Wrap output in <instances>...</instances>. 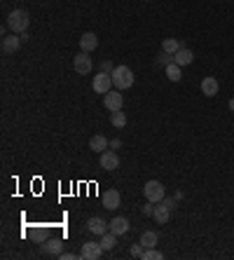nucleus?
<instances>
[{
    "mask_svg": "<svg viewBox=\"0 0 234 260\" xmlns=\"http://www.w3.org/2000/svg\"><path fill=\"white\" fill-rule=\"evenodd\" d=\"M28 24H31V17L26 10H12L7 14V28H12V33H17V35L26 33Z\"/></svg>",
    "mask_w": 234,
    "mask_h": 260,
    "instance_id": "f257e3e1",
    "label": "nucleus"
},
{
    "mask_svg": "<svg viewBox=\"0 0 234 260\" xmlns=\"http://www.w3.org/2000/svg\"><path fill=\"white\" fill-rule=\"evenodd\" d=\"M110 122H113V127H117V129H122V127H127V115H124L122 110H117V113H113V118H110Z\"/></svg>",
    "mask_w": 234,
    "mask_h": 260,
    "instance_id": "5701e85b",
    "label": "nucleus"
},
{
    "mask_svg": "<svg viewBox=\"0 0 234 260\" xmlns=\"http://www.w3.org/2000/svg\"><path fill=\"white\" fill-rule=\"evenodd\" d=\"M218 92H220V82H218L213 75L204 77V80H202V94H204V96H215Z\"/></svg>",
    "mask_w": 234,
    "mask_h": 260,
    "instance_id": "9b49d317",
    "label": "nucleus"
},
{
    "mask_svg": "<svg viewBox=\"0 0 234 260\" xmlns=\"http://www.w3.org/2000/svg\"><path fill=\"white\" fill-rule=\"evenodd\" d=\"M103 256V246L98 241H85L82 251H80V258L82 260H98Z\"/></svg>",
    "mask_w": 234,
    "mask_h": 260,
    "instance_id": "0eeeda50",
    "label": "nucleus"
},
{
    "mask_svg": "<svg viewBox=\"0 0 234 260\" xmlns=\"http://www.w3.org/2000/svg\"><path fill=\"white\" fill-rule=\"evenodd\" d=\"M101 246H103V251H113L117 244V235H113L110 230H108L106 235H101V241H98Z\"/></svg>",
    "mask_w": 234,
    "mask_h": 260,
    "instance_id": "4be33fe9",
    "label": "nucleus"
},
{
    "mask_svg": "<svg viewBox=\"0 0 234 260\" xmlns=\"http://www.w3.org/2000/svg\"><path fill=\"white\" fill-rule=\"evenodd\" d=\"M101 71H103V73H113V71H115V66L106 59V61H101Z\"/></svg>",
    "mask_w": 234,
    "mask_h": 260,
    "instance_id": "c756f323",
    "label": "nucleus"
},
{
    "mask_svg": "<svg viewBox=\"0 0 234 260\" xmlns=\"http://www.w3.org/2000/svg\"><path fill=\"white\" fill-rule=\"evenodd\" d=\"M31 237H33V241H45V239H47V230H45V228L33 230V232H31Z\"/></svg>",
    "mask_w": 234,
    "mask_h": 260,
    "instance_id": "393cba45",
    "label": "nucleus"
},
{
    "mask_svg": "<svg viewBox=\"0 0 234 260\" xmlns=\"http://www.w3.org/2000/svg\"><path fill=\"white\" fill-rule=\"evenodd\" d=\"M192 61H194V54H192V49H187V47H181L176 54H173V64H178L183 68V66H190Z\"/></svg>",
    "mask_w": 234,
    "mask_h": 260,
    "instance_id": "ddd939ff",
    "label": "nucleus"
},
{
    "mask_svg": "<svg viewBox=\"0 0 234 260\" xmlns=\"http://www.w3.org/2000/svg\"><path fill=\"white\" fill-rule=\"evenodd\" d=\"M143 192H145V199H148V202L160 204L162 199L166 197V188H164V183H160V181H148V183L143 185Z\"/></svg>",
    "mask_w": 234,
    "mask_h": 260,
    "instance_id": "7ed1b4c3",
    "label": "nucleus"
},
{
    "mask_svg": "<svg viewBox=\"0 0 234 260\" xmlns=\"http://www.w3.org/2000/svg\"><path fill=\"white\" fill-rule=\"evenodd\" d=\"M108 230H110L113 235H117V237H119V235H127L129 232V220L124 216H115L110 223H108Z\"/></svg>",
    "mask_w": 234,
    "mask_h": 260,
    "instance_id": "1a4fd4ad",
    "label": "nucleus"
},
{
    "mask_svg": "<svg viewBox=\"0 0 234 260\" xmlns=\"http://www.w3.org/2000/svg\"><path fill=\"white\" fill-rule=\"evenodd\" d=\"M113 75L110 73H98V75H94V80H92V89H94L96 94H108L110 89H113Z\"/></svg>",
    "mask_w": 234,
    "mask_h": 260,
    "instance_id": "20e7f679",
    "label": "nucleus"
},
{
    "mask_svg": "<svg viewBox=\"0 0 234 260\" xmlns=\"http://www.w3.org/2000/svg\"><path fill=\"white\" fill-rule=\"evenodd\" d=\"M113 75V85L115 89H129V87L134 85V71L129 68V66H115V71L110 73Z\"/></svg>",
    "mask_w": 234,
    "mask_h": 260,
    "instance_id": "f03ea898",
    "label": "nucleus"
},
{
    "mask_svg": "<svg viewBox=\"0 0 234 260\" xmlns=\"http://www.w3.org/2000/svg\"><path fill=\"white\" fill-rule=\"evenodd\" d=\"M181 47H185L181 40H176V38H166V40L162 43V52H166V54H176Z\"/></svg>",
    "mask_w": 234,
    "mask_h": 260,
    "instance_id": "aec40b11",
    "label": "nucleus"
},
{
    "mask_svg": "<svg viewBox=\"0 0 234 260\" xmlns=\"http://www.w3.org/2000/svg\"><path fill=\"white\" fill-rule=\"evenodd\" d=\"M157 241H160V235H157V232H152V230H145V232L140 235V244H143V249H155V246H157Z\"/></svg>",
    "mask_w": 234,
    "mask_h": 260,
    "instance_id": "a211bd4d",
    "label": "nucleus"
},
{
    "mask_svg": "<svg viewBox=\"0 0 234 260\" xmlns=\"http://www.w3.org/2000/svg\"><path fill=\"white\" fill-rule=\"evenodd\" d=\"M230 110L234 113V98H230Z\"/></svg>",
    "mask_w": 234,
    "mask_h": 260,
    "instance_id": "473e14b6",
    "label": "nucleus"
},
{
    "mask_svg": "<svg viewBox=\"0 0 234 260\" xmlns=\"http://www.w3.org/2000/svg\"><path fill=\"white\" fill-rule=\"evenodd\" d=\"M59 258L61 260H75V258H80V256H75V253H59Z\"/></svg>",
    "mask_w": 234,
    "mask_h": 260,
    "instance_id": "7c9ffc66",
    "label": "nucleus"
},
{
    "mask_svg": "<svg viewBox=\"0 0 234 260\" xmlns=\"http://www.w3.org/2000/svg\"><path fill=\"white\" fill-rule=\"evenodd\" d=\"M73 68L77 75H89L92 68H94V61H92V56L87 54V52H80V54H75V59H73Z\"/></svg>",
    "mask_w": 234,
    "mask_h": 260,
    "instance_id": "39448f33",
    "label": "nucleus"
},
{
    "mask_svg": "<svg viewBox=\"0 0 234 260\" xmlns=\"http://www.w3.org/2000/svg\"><path fill=\"white\" fill-rule=\"evenodd\" d=\"M19 47H22V35L12 33V35H5V38H2V52H5V54H14Z\"/></svg>",
    "mask_w": 234,
    "mask_h": 260,
    "instance_id": "9d476101",
    "label": "nucleus"
},
{
    "mask_svg": "<svg viewBox=\"0 0 234 260\" xmlns=\"http://www.w3.org/2000/svg\"><path fill=\"white\" fill-rule=\"evenodd\" d=\"M164 75L169 77L171 82H178V80L183 77V68L178 64H169L166 68H164Z\"/></svg>",
    "mask_w": 234,
    "mask_h": 260,
    "instance_id": "412c9836",
    "label": "nucleus"
},
{
    "mask_svg": "<svg viewBox=\"0 0 234 260\" xmlns=\"http://www.w3.org/2000/svg\"><path fill=\"white\" fill-rule=\"evenodd\" d=\"M89 150L106 152L108 150V139L103 136V134H96V136H92V141H89Z\"/></svg>",
    "mask_w": 234,
    "mask_h": 260,
    "instance_id": "f3484780",
    "label": "nucleus"
},
{
    "mask_svg": "<svg viewBox=\"0 0 234 260\" xmlns=\"http://www.w3.org/2000/svg\"><path fill=\"white\" fill-rule=\"evenodd\" d=\"M96 47H98V38H96L94 33H85V35L80 38V49H82V52L89 54V52H94Z\"/></svg>",
    "mask_w": 234,
    "mask_h": 260,
    "instance_id": "4468645a",
    "label": "nucleus"
},
{
    "mask_svg": "<svg viewBox=\"0 0 234 260\" xmlns=\"http://www.w3.org/2000/svg\"><path fill=\"white\" fill-rule=\"evenodd\" d=\"M117 166H119V157H117L115 150L101 152V169H106V171H115Z\"/></svg>",
    "mask_w": 234,
    "mask_h": 260,
    "instance_id": "6e6552de",
    "label": "nucleus"
},
{
    "mask_svg": "<svg viewBox=\"0 0 234 260\" xmlns=\"http://www.w3.org/2000/svg\"><path fill=\"white\" fill-rule=\"evenodd\" d=\"M61 249H64L61 239H45V244H43V251H45V253H49V256H56V258H59Z\"/></svg>",
    "mask_w": 234,
    "mask_h": 260,
    "instance_id": "2eb2a0df",
    "label": "nucleus"
},
{
    "mask_svg": "<svg viewBox=\"0 0 234 260\" xmlns=\"http://www.w3.org/2000/svg\"><path fill=\"white\" fill-rule=\"evenodd\" d=\"M155 220H157V225H166L169 223V218H171V209H166V206L160 202V206H155Z\"/></svg>",
    "mask_w": 234,
    "mask_h": 260,
    "instance_id": "6ab92c4d",
    "label": "nucleus"
},
{
    "mask_svg": "<svg viewBox=\"0 0 234 260\" xmlns=\"http://www.w3.org/2000/svg\"><path fill=\"white\" fill-rule=\"evenodd\" d=\"M103 206H106L108 211L119 209V192H117V190H108L106 195H103Z\"/></svg>",
    "mask_w": 234,
    "mask_h": 260,
    "instance_id": "dca6fc26",
    "label": "nucleus"
},
{
    "mask_svg": "<svg viewBox=\"0 0 234 260\" xmlns=\"http://www.w3.org/2000/svg\"><path fill=\"white\" fill-rule=\"evenodd\" d=\"M110 148H113V150H119V148H122V141H119V139L110 141Z\"/></svg>",
    "mask_w": 234,
    "mask_h": 260,
    "instance_id": "2f4dec72",
    "label": "nucleus"
},
{
    "mask_svg": "<svg viewBox=\"0 0 234 260\" xmlns=\"http://www.w3.org/2000/svg\"><path fill=\"white\" fill-rule=\"evenodd\" d=\"M176 202H178L176 197H173V199H171V197H164V199H162V204L166 206V209H171V213L176 211Z\"/></svg>",
    "mask_w": 234,
    "mask_h": 260,
    "instance_id": "cd10ccee",
    "label": "nucleus"
},
{
    "mask_svg": "<svg viewBox=\"0 0 234 260\" xmlns=\"http://www.w3.org/2000/svg\"><path fill=\"white\" fill-rule=\"evenodd\" d=\"M140 258H143V260H162V258H164V253L157 251V249H143Z\"/></svg>",
    "mask_w": 234,
    "mask_h": 260,
    "instance_id": "b1692460",
    "label": "nucleus"
},
{
    "mask_svg": "<svg viewBox=\"0 0 234 260\" xmlns=\"http://www.w3.org/2000/svg\"><path fill=\"white\" fill-rule=\"evenodd\" d=\"M140 253H143V244H134V246H131V256H134V258H140Z\"/></svg>",
    "mask_w": 234,
    "mask_h": 260,
    "instance_id": "c85d7f7f",
    "label": "nucleus"
},
{
    "mask_svg": "<svg viewBox=\"0 0 234 260\" xmlns=\"http://www.w3.org/2000/svg\"><path fill=\"white\" fill-rule=\"evenodd\" d=\"M157 64L166 68L169 64H173V54H166V52H162V54H160V59H157Z\"/></svg>",
    "mask_w": 234,
    "mask_h": 260,
    "instance_id": "a878e982",
    "label": "nucleus"
},
{
    "mask_svg": "<svg viewBox=\"0 0 234 260\" xmlns=\"http://www.w3.org/2000/svg\"><path fill=\"white\" fill-rule=\"evenodd\" d=\"M87 230H89L92 235H98V237H101V235H106V232H108V223L103 220V218L94 216V218H89V220H87Z\"/></svg>",
    "mask_w": 234,
    "mask_h": 260,
    "instance_id": "f8f14e48",
    "label": "nucleus"
},
{
    "mask_svg": "<svg viewBox=\"0 0 234 260\" xmlns=\"http://www.w3.org/2000/svg\"><path fill=\"white\" fill-rule=\"evenodd\" d=\"M103 106H106L110 113H117L124 106V96L119 94V89H110L108 94H103Z\"/></svg>",
    "mask_w": 234,
    "mask_h": 260,
    "instance_id": "423d86ee",
    "label": "nucleus"
},
{
    "mask_svg": "<svg viewBox=\"0 0 234 260\" xmlns=\"http://www.w3.org/2000/svg\"><path fill=\"white\" fill-rule=\"evenodd\" d=\"M140 211H143V216H155V202L143 204V206H140Z\"/></svg>",
    "mask_w": 234,
    "mask_h": 260,
    "instance_id": "bb28decb",
    "label": "nucleus"
}]
</instances>
